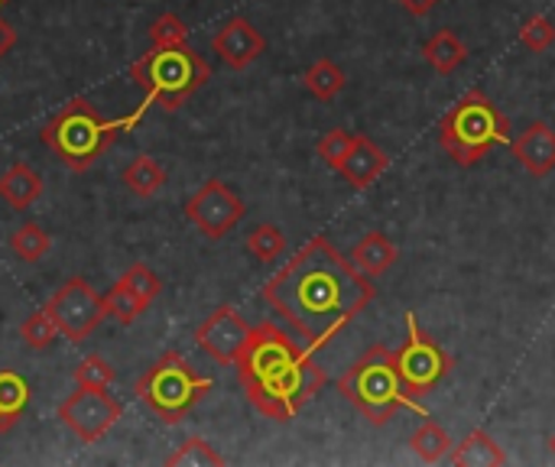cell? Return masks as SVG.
Wrapping results in <instances>:
<instances>
[{
	"instance_id": "obj_1",
	"label": "cell",
	"mask_w": 555,
	"mask_h": 467,
	"mask_svg": "<svg viewBox=\"0 0 555 467\" xmlns=\"http://www.w3.org/2000/svg\"><path fill=\"white\" fill-rule=\"evenodd\" d=\"M377 296V286L354 260L341 257L328 237H312L263 286L270 309L309 345L322 351L338 338Z\"/></svg>"
},
{
	"instance_id": "obj_2",
	"label": "cell",
	"mask_w": 555,
	"mask_h": 467,
	"mask_svg": "<svg viewBox=\"0 0 555 467\" xmlns=\"http://www.w3.org/2000/svg\"><path fill=\"white\" fill-rule=\"evenodd\" d=\"M234 367L247 400L276 423H289L325 387V374L312 361V351L299 348L296 338L273 322L250 328L247 348Z\"/></svg>"
},
{
	"instance_id": "obj_3",
	"label": "cell",
	"mask_w": 555,
	"mask_h": 467,
	"mask_svg": "<svg viewBox=\"0 0 555 467\" xmlns=\"http://www.w3.org/2000/svg\"><path fill=\"white\" fill-rule=\"evenodd\" d=\"M338 393L371 423V426H387L400 410H413L426 416V410L406 393L397 367V351L374 345L367 348L341 377H338Z\"/></svg>"
},
{
	"instance_id": "obj_4",
	"label": "cell",
	"mask_w": 555,
	"mask_h": 467,
	"mask_svg": "<svg viewBox=\"0 0 555 467\" xmlns=\"http://www.w3.org/2000/svg\"><path fill=\"white\" fill-rule=\"evenodd\" d=\"M124 120H107L94 111V104L88 98H75L68 101L55 117H49L42 124L39 140L72 169V172H85L91 169L117 140V133L124 130Z\"/></svg>"
},
{
	"instance_id": "obj_5",
	"label": "cell",
	"mask_w": 555,
	"mask_h": 467,
	"mask_svg": "<svg viewBox=\"0 0 555 467\" xmlns=\"http://www.w3.org/2000/svg\"><path fill=\"white\" fill-rule=\"evenodd\" d=\"M511 140V120L494 107V101L485 91H468L439 127V143L446 156L455 166H475L481 163L494 146Z\"/></svg>"
},
{
	"instance_id": "obj_6",
	"label": "cell",
	"mask_w": 555,
	"mask_h": 467,
	"mask_svg": "<svg viewBox=\"0 0 555 467\" xmlns=\"http://www.w3.org/2000/svg\"><path fill=\"white\" fill-rule=\"evenodd\" d=\"M130 78L143 88L146 101H156L163 111H179L211 78V68L195 49L182 42L140 55L130 65Z\"/></svg>"
},
{
	"instance_id": "obj_7",
	"label": "cell",
	"mask_w": 555,
	"mask_h": 467,
	"mask_svg": "<svg viewBox=\"0 0 555 467\" xmlns=\"http://www.w3.org/2000/svg\"><path fill=\"white\" fill-rule=\"evenodd\" d=\"M137 400L166 426L182 423L211 393V380L202 377L179 351H166L133 387Z\"/></svg>"
},
{
	"instance_id": "obj_8",
	"label": "cell",
	"mask_w": 555,
	"mask_h": 467,
	"mask_svg": "<svg viewBox=\"0 0 555 467\" xmlns=\"http://www.w3.org/2000/svg\"><path fill=\"white\" fill-rule=\"evenodd\" d=\"M397 367H400V380L406 393L420 403L449 377L455 361L420 328L416 312H406V345L397 351Z\"/></svg>"
},
{
	"instance_id": "obj_9",
	"label": "cell",
	"mask_w": 555,
	"mask_h": 467,
	"mask_svg": "<svg viewBox=\"0 0 555 467\" xmlns=\"http://www.w3.org/2000/svg\"><path fill=\"white\" fill-rule=\"evenodd\" d=\"M46 312L52 315L59 335H65L68 341H85L98 325L101 319H107L104 312V302L101 296L94 293V286L81 276H72L65 280L46 302Z\"/></svg>"
},
{
	"instance_id": "obj_10",
	"label": "cell",
	"mask_w": 555,
	"mask_h": 467,
	"mask_svg": "<svg viewBox=\"0 0 555 467\" xmlns=\"http://www.w3.org/2000/svg\"><path fill=\"white\" fill-rule=\"evenodd\" d=\"M124 406L104 390H94V387H78L68 400L59 403V419L62 426L85 445H94L101 442L120 419Z\"/></svg>"
},
{
	"instance_id": "obj_11",
	"label": "cell",
	"mask_w": 555,
	"mask_h": 467,
	"mask_svg": "<svg viewBox=\"0 0 555 467\" xmlns=\"http://www.w3.org/2000/svg\"><path fill=\"white\" fill-rule=\"evenodd\" d=\"M247 215L241 195L221 182V179H208L189 202H185V218L208 237V241H221L241 218Z\"/></svg>"
},
{
	"instance_id": "obj_12",
	"label": "cell",
	"mask_w": 555,
	"mask_h": 467,
	"mask_svg": "<svg viewBox=\"0 0 555 467\" xmlns=\"http://www.w3.org/2000/svg\"><path fill=\"white\" fill-rule=\"evenodd\" d=\"M247 319L234 306H218L198 328H195V345L218 364H237L241 351L247 348L250 338Z\"/></svg>"
},
{
	"instance_id": "obj_13",
	"label": "cell",
	"mask_w": 555,
	"mask_h": 467,
	"mask_svg": "<svg viewBox=\"0 0 555 467\" xmlns=\"http://www.w3.org/2000/svg\"><path fill=\"white\" fill-rule=\"evenodd\" d=\"M211 49H215V55H218L228 68L241 72V68H247L250 62H257V59L263 55L267 39H263V33H260L247 16H231V20H224V23L218 26V33L211 36Z\"/></svg>"
},
{
	"instance_id": "obj_14",
	"label": "cell",
	"mask_w": 555,
	"mask_h": 467,
	"mask_svg": "<svg viewBox=\"0 0 555 467\" xmlns=\"http://www.w3.org/2000/svg\"><path fill=\"white\" fill-rule=\"evenodd\" d=\"M514 156L520 159V166L533 176L543 179L555 169V127L546 120H533L514 143H511Z\"/></svg>"
},
{
	"instance_id": "obj_15",
	"label": "cell",
	"mask_w": 555,
	"mask_h": 467,
	"mask_svg": "<svg viewBox=\"0 0 555 467\" xmlns=\"http://www.w3.org/2000/svg\"><path fill=\"white\" fill-rule=\"evenodd\" d=\"M387 166H390V156H387L371 137L354 133V143H351V150H348V156H345L338 176H341L351 189H367V185H374V182L387 172Z\"/></svg>"
},
{
	"instance_id": "obj_16",
	"label": "cell",
	"mask_w": 555,
	"mask_h": 467,
	"mask_svg": "<svg viewBox=\"0 0 555 467\" xmlns=\"http://www.w3.org/2000/svg\"><path fill=\"white\" fill-rule=\"evenodd\" d=\"M351 260H354V267H358L361 273H367L371 280H377V276H384V273L400 260V250L393 247V241H390L384 231H371V234H364V237L354 244Z\"/></svg>"
},
{
	"instance_id": "obj_17",
	"label": "cell",
	"mask_w": 555,
	"mask_h": 467,
	"mask_svg": "<svg viewBox=\"0 0 555 467\" xmlns=\"http://www.w3.org/2000/svg\"><path fill=\"white\" fill-rule=\"evenodd\" d=\"M42 195V176L26 166V163H13L3 176H0V198L16 208V211H26L36 198Z\"/></svg>"
},
{
	"instance_id": "obj_18",
	"label": "cell",
	"mask_w": 555,
	"mask_h": 467,
	"mask_svg": "<svg viewBox=\"0 0 555 467\" xmlns=\"http://www.w3.org/2000/svg\"><path fill=\"white\" fill-rule=\"evenodd\" d=\"M452 465L459 467H504L507 465V455L504 449L485 432V429H475L468 432V439L462 445H455L452 452Z\"/></svg>"
},
{
	"instance_id": "obj_19",
	"label": "cell",
	"mask_w": 555,
	"mask_h": 467,
	"mask_svg": "<svg viewBox=\"0 0 555 467\" xmlns=\"http://www.w3.org/2000/svg\"><path fill=\"white\" fill-rule=\"evenodd\" d=\"M423 55H426V62H429L439 75H452V72H459V68L468 62V46H465L452 29H439L436 36L426 39Z\"/></svg>"
},
{
	"instance_id": "obj_20",
	"label": "cell",
	"mask_w": 555,
	"mask_h": 467,
	"mask_svg": "<svg viewBox=\"0 0 555 467\" xmlns=\"http://www.w3.org/2000/svg\"><path fill=\"white\" fill-rule=\"evenodd\" d=\"M29 406V380L16 371H0V432H10Z\"/></svg>"
},
{
	"instance_id": "obj_21",
	"label": "cell",
	"mask_w": 555,
	"mask_h": 467,
	"mask_svg": "<svg viewBox=\"0 0 555 467\" xmlns=\"http://www.w3.org/2000/svg\"><path fill=\"white\" fill-rule=\"evenodd\" d=\"M302 81H306L309 94H312V98H319V101H335V98L341 94V88L348 85V78H345L341 65H338V62H332V59H319V62H312V65L306 68Z\"/></svg>"
},
{
	"instance_id": "obj_22",
	"label": "cell",
	"mask_w": 555,
	"mask_h": 467,
	"mask_svg": "<svg viewBox=\"0 0 555 467\" xmlns=\"http://www.w3.org/2000/svg\"><path fill=\"white\" fill-rule=\"evenodd\" d=\"M120 179H124V185H127L133 195L153 198V195L163 192V185H166V169H163L156 159H150V156H137V159L120 172Z\"/></svg>"
},
{
	"instance_id": "obj_23",
	"label": "cell",
	"mask_w": 555,
	"mask_h": 467,
	"mask_svg": "<svg viewBox=\"0 0 555 467\" xmlns=\"http://www.w3.org/2000/svg\"><path fill=\"white\" fill-rule=\"evenodd\" d=\"M101 302H104V312H107L111 319H117L124 328L133 325V322L146 312V306H150V302H143L124 280H117V283L101 296Z\"/></svg>"
},
{
	"instance_id": "obj_24",
	"label": "cell",
	"mask_w": 555,
	"mask_h": 467,
	"mask_svg": "<svg viewBox=\"0 0 555 467\" xmlns=\"http://www.w3.org/2000/svg\"><path fill=\"white\" fill-rule=\"evenodd\" d=\"M410 449H413L426 465H436V462H442V458L452 452V439H449V432H446L436 419L426 416V423L413 432Z\"/></svg>"
},
{
	"instance_id": "obj_25",
	"label": "cell",
	"mask_w": 555,
	"mask_h": 467,
	"mask_svg": "<svg viewBox=\"0 0 555 467\" xmlns=\"http://www.w3.org/2000/svg\"><path fill=\"white\" fill-rule=\"evenodd\" d=\"M49 247H52V241H49V234H46L39 224H23V228H16V231L10 234V250H13L23 263L42 260V257L49 254Z\"/></svg>"
},
{
	"instance_id": "obj_26",
	"label": "cell",
	"mask_w": 555,
	"mask_h": 467,
	"mask_svg": "<svg viewBox=\"0 0 555 467\" xmlns=\"http://www.w3.org/2000/svg\"><path fill=\"white\" fill-rule=\"evenodd\" d=\"M247 250L260 260V263H273L283 257L286 250V234L276 228V224H257L250 234H247Z\"/></svg>"
},
{
	"instance_id": "obj_27",
	"label": "cell",
	"mask_w": 555,
	"mask_h": 467,
	"mask_svg": "<svg viewBox=\"0 0 555 467\" xmlns=\"http://www.w3.org/2000/svg\"><path fill=\"white\" fill-rule=\"evenodd\" d=\"M20 338H23V345H26L29 351H46V348L55 345L59 328H55L52 315L42 309V312H33V315L20 325Z\"/></svg>"
},
{
	"instance_id": "obj_28",
	"label": "cell",
	"mask_w": 555,
	"mask_h": 467,
	"mask_svg": "<svg viewBox=\"0 0 555 467\" xmlns=\"http://www.w3.org/2000/svg\"><path fill=\"white\" fill-rule=\"evenodd\" d=\"M166 465H179V467H205V465H211V467H221L224 465V458L205 442V439H185L169 458H166Z\"/></svg>"
},
{
	"instance_id": "obj_29",
	"label": "cell",
	"mask_w": 555,
	"mask_h": 467,
	"mask_svg": "<svg viewBox=\"0 0 555 467\" xmlns=\"http://www.w3.org/2000/svg\"><path fill=\"white\" fill-rule=\"evenodd\" d=\"M117 380V371L101 358V354H88L78 361L75 367V384L78 387H94V390H104Z\"/></svg>"
},
{
	"instance_id": "obj_30",
	"label": "cell",
	"mask_w": 555,
	"mask_h": 467,
	"mask_svg": "<svg viewBox=\"0 0 555 467\" xmlns=\"http://www.w3.org/2000/svg\"><path fill=\"white\" fill-rule=\"evenodd\" d=\"M189 39V26L176 16V13H163L153 20L150 26V42L153 49H166V46H182Z\"/></svg>"
},
{
	"instance_id": "obj_31",
	"label": "cell",
	"mask_w": 555,
	"mask_h": 467,
	"mask_svg": "<svg viewBox=\"0 0 555 467\" xmlns=\"http://www.w3.org/2000/svg\"><path fill=\"white\" fill-rule=\"evenodd\" d=\"M520 42H524L530 52H546V49H553L555 23L546 16V13L530 16V20L520 26Z\"/></svg>"
},
{
	"instance_id": "obj_32",
	"label": "cell",
	"mask_w": 555,
	"mask_h": 467,
	"mask_svg": "<svg viewBox=\"0 0 555 467\" xmlns=\"http://www.w3.org/2000/svg\"><path fill=\"white\" fill-rule=\"evenodd\" d=\"M351 143H354V133H348V130H328L322 140H319V156L325 159V166L328 169H341V163H345V156H348V150H351Z\"/></svg>"
},
{
	"instance_id": "obj_33",
	"label": "cell",
	"mask_w": 555,
	"mask_h": 467,
	"mask_svg": "<svg viewBox=\"0 0 555 467\" xmlns=\"http://www.w3.org/2000/svg\"><path fill=\"white\" fill-rule=\"evenodd\" d=\"M143 302H153L159 293H163V280L146 267V263H133L130 270H124V276H120Z\"/></svg>"
},
{
	"instance_id": "obj_34",
	"label": "cell",
	"mask_w": 555,
	"mask_h": 467,
	"mask_svg": "<svg viewBox=\"0 0 555 467\" xmlns=\"http://www.w3.org/2000/svg\"><path fill=\"white\" fill-rule=\"evenodd\" d=\"M410 16H426V13H433L436 7H439V0H397Z\"/></svg>"
},
{
	"instance_id": "obj_35",
	"label": "cell",
	"mask_w": 555,
	"mask_h": 467,
	"mask_svg": "<svg viewBox=\"0 0 555 467\" xmlns=\"http://www.w3.org/2000/svg\"><path fill=\"white\" fill-rule=\"evenodd\" d=\"M13 42H16V29L7 20H0V59L13 49Z\"/></svg>"
},
{
	"instance_id": "obj_36",
	"label": "cell",
	"mask_w": 555,
	"mask_h": 467,
	"mask_svg": "<svg viewBox=\"0 0 555 467\" xmlns=\"http://www.w3.org/2000/svg\"><path fill=\"white\" fill-rule=\"evenodd\" d=\"M550 452H553V455H555V436H553V439H550Z\"/></svg>"
},
{
	"instance_id": "obj_37",
	"label": "cell",
	"mask_w": 555,
	"mask_h": 467,
	"mask_svg": "<svg viewBox=\"0 0 555 467\" xmlns=\"http://www.w3.org/2000/svg\"><path fill=\"white\" fill-rule=\"evenodd\" d=\"M3 3H10V0H0V7H3Z\"/></svg>"
}]
</instances>
